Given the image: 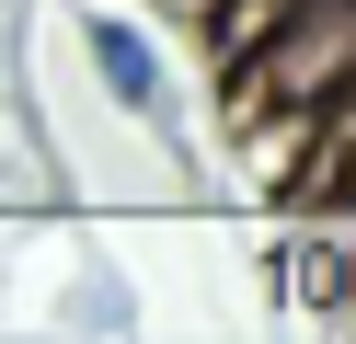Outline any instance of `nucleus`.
Returning <instances> with one entry per match:
<instances>
[{
    "label": "nucleus",
    "instance_id": "nucleus-1",
    "mask_svg": "<svg viewBox=\"0 0 356 344\" xmlns=\"http://www.w3.org/2000/svg\"><path fill=\"white\" fill-rule=\"evenodd\" d=\"M81 58H92V81H104V104H115V115H138V126H161L172 149H184V115H172V69H161V46H149L127 12H81Z\"/></svg>",
    "mask_w": 356,
    "mask_h": 344
},
{
    "label": "nucleus",
    "instance_id": "nucleus-2",
    "mask_svg": "<svg viewBox=\"0 0 356 344\" xmlns=\"http://www.w3.org/2000/svg\"><path fill=\"white\" fill-rule=\"evenodd\" d=\"M70 321H81L92 344H127V321H138V298H127L115 275H81V287H70Z\"/></svg>",
    "mask_w": 356,
    "mask_h": 344
}]
</instances>
